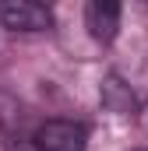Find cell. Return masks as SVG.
<instances>
[{"label":"cell","instance_id":"6da1fadb","mask_svg":"<svg viewBox=\"0 0 148 151\" xmlns=\"http://www.w3.org/2000/svg\"><path fill=\"white\" fill-rule=\"evenodd\" d=\"M36 151H85L88 144V130L78 119H46L32 134Z\"/></svg>","mask_w":148,"mask_h":151},{"label":"cell","instance_id":"7a4b0ae2","mask_svg":"<svg viewBox=\"0 0 148 151\" xmlns=\"http://www.w3.org/2000/svg\"><path fill=\"white\" fill-rule=\"evenodd\" d=\"M0 25L11 28V32H46L53 25V11L42 7L36 0H4L0 4Z\"/></svg>","mask_w":148,"mask_h":151},{"label":"cell","instance_id":"3957f363","mask_svg":"<svg viewBox=\"0 0 148 151\" xmlns=\"http://www.w3.org/2000/svg\"><path fill=\"white\" fill-rule=\"evenodd\" d=\"M85 28L95 42H113L120 28V4L113 0H92L85 7Z\"/></svg>","mask_w":148,"mask_h":151}]
</instances>
